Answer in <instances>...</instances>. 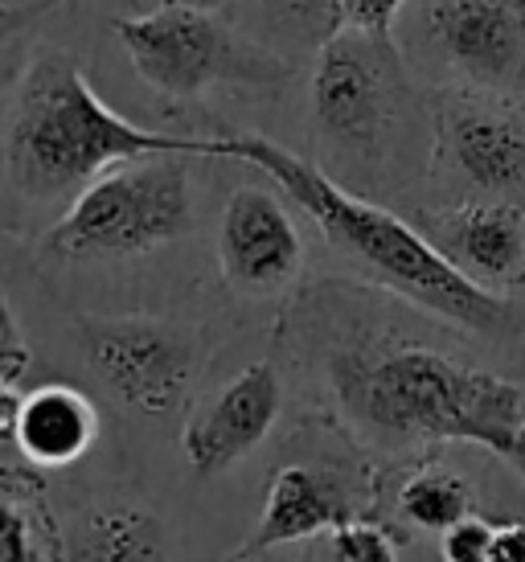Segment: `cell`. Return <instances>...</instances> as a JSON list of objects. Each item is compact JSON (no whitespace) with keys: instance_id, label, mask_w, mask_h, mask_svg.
Listing matches in <instances>:
<instances>
[{"instance_id":"10","label":"cell","mask_w":525,"mask_h":562,"mask_svg":"<svg viewBox=\"0 0 525 562\" xmlns=\"http://www.w3.org/2000/svg\"><path fill=\"white\" fill-rule=\"evenodd\" d=\"M217 263L243 296L283 292L304 267V238L283 198L259 186L234 189L217 226Z\"/></svg>"},{"instance_id":"24","label":"cell","mask_w":525,"mask_h":562,"mask_svg":"<svg viewBox=\"0 0 525 562\" xmlns=\"http://www.w3.org/2000/svg\"><path fill=\"white\" fill-rule=\"evenodd\" d=\"M489 562H525V521L496 526L493 554H489Z\"/></svg>"},{"instance_id":"20","label":"cell","mask_w":525,"mask_h":562,"mask_svg":"<svg viewBox=\"0 0 525 562\" xmlns=\"http://www.w3.org/2000/svg\"><path fill=\"white\" fill-rule=\"evenodd\" d=\"M30 366H33V353H30V345H25V333L16 325V313H13V304H9V296L0 292V382L16 386L21 378L30 374Z\"/></svg>"},{"instance_id":"7","label":"cell","mask_w":525,"mask_h":562,"mask_svg":"<svg viewBox=\"0 0 525 562\" xmlns=\"http://www.w3.org/2000/svg\"><path fill=\"white\" fill-rule=\"evenodd\" d=\"M427 46L480 99H525V0H427Z\"/></svg>"},{"instance_id":"15","label":"cell","mask_w":525,"mask_h":562,"mask_svg":"<svg viewBox=\"0 0 525 562\" xmlns=\"http://www.w3.org/2000/svg\"><path fill=\"white\" fill-rule=\"evenodd\" d=\"M63 562H169V533L144 505H91L70 521Z\"/></svg>"},{"instance_id":"12","label":"cell","mask_w":525,"mask_h":562,"mask_svg":"<svg viewBox=\"0 0 525 562\" xmlns=\"http://www.w3.org/2000/svg\"><path fill=\"white\" fill-rule=\"evenodd\" d=\"M415 226L480 288L505 296L525 283V205L460 202L448 210H418Z\"/></svg>"},{"instance_id":"19","label":"cell","mask_w":525,"mask_h":562,"mask_svg":"<svg viewBox=\"0 0 525 562\" xmlns=\"http://www.w3.org/2000/svg\"><path fill=\"white\" fill-rule=\"evenodd\" d=\"M321 562H399V554L387 530H378L370 521H349L337 533H328Z\"/></svg>"},{"instance_id":"13","label":"cell","mask_w":525,"mask_h":562,"mask_svg":"<svg viewBox=\"0 0 525 562\" xmlns=\"http://www.w3.org/2000/svg\"><path fill=\"white\" fill-rule=\"evenodd\" d=\"M349 521H354V505H349L345 484L333 472L316 469V464H283L271 476L267 505L259 514V530L243 547V559L259 554V550L309 542L321 533H337Z\"/></svg>"},{"instance_id":"6","label":"cell","mask_w":525,"mask_h":562,"mask_svg":"<svg viewBox=\"0 0 525 562\" xmlns=\"http://www.w3.org/2000/svg\"><path fill=\"white\" fill-rule=\"evenodd\" d=\"M193 226V186L181 157L127 160L103 172L49 226L58 259H124L181 238Z\"/></svg>"},{"instance_id":"23","label":"cell","mask_w":525,"mask_h":562,"mask_svg":"<svg viewBox=\"0 0 525 562\" xmlns=\"http://www.w3.org/2000/svg\"><path fill=\"white\" fill-rule=\"evenodd\" d=\"M63 0H33V4H0V49L16 46V37L30 30L37 16H46Z\"/></svg>"},{"instance_id":"27","label":"cell","mask_w":525,"mask_h":562,"mask_svg":"<svg viewBox=\"0 0 525 562\" xmlns=\"http://www.w3.org/2000/svg\"><path fill=\"white\" fill-rule=\"evenodd\" d=\"M505 464H513V472L525 481V427H522V436L513 439V448L505 452Z\"/></svg>"},{"instance_id":"3","label":"cell","mask_w":525,"mask_h":562,"mask_svg":"<svg viewBox=\"0 0 525 562\" xmlns=\"http://www.w3.org/2000/svg\"><path fill=\"white\" fill-rule=\"evenodd\" d=\"M148 157H217V140L165 136L115 115L63 49L25 66L0 132V193L37 210L75 205L99 172Z\"/></svg>"},{"instance_id":"22","label":"cell","mask_w":525,"mask_h":562,"mask_svg":"<svg viewBox=\"0 0 525 562\" xmlns=\"http://www.w3.org/2000/svg\"><path fill=\"white\" fill-rule=\"evenodd\" d=\"M402 4H406V0H340V21H345L349 30L390 37L394 16L402 13Z\"/></svg>"},{"instance_id":"5","label":"cell","mask_w":525,"mask_h":562,"mask_svg":"<svg viewBox=\"0 0 525 562\" xmlns=\"http://www.w3.org/2000/svg\"><path fill=\"white\" fill-rule=\"evenodd\" d=\"M316 136L354 165H382L415 108L411 75L390 37L345 30L316 49L309 82Z\"/></svg>"},{"instance_id":"25","label":"cell","mask_w":525,"mask_h":562,"mask_svg":"<svg viewBox=\"0 0 525 562\" xmlns=\"http://www.w3.org/2000/svg\"><path fill=\"white\" fill-rule=\"evenodd\" d=\"M21 398H25V394H16V386L0 382V439L13 436L16 415H21Z\"/></svg>"},{"instance_id":"9","label":"cell","mask_w":525,"mask_h":562,"mask_svg":"<svg viewBox=\"0 0 525 562\" xmlns=\"http://www.w3.org/2000/svg\"><path fill=\"white\" fill-rule=\"evenodd\" d=\"M435 169L489 202L525 205V115L501 99L444 94L432 111Z\"/></svg>"},{"instance_id":"1","label":"cell","mask_w":525,"mask_h":562,"mask_svg":"<svg viewBox=\"0 0 525 562\" xmlns=\"http://www.w3.org/2000/svg\"><path fill=\"white\" fill-rule=\"evenodd\" d=\"M304 325L321 337L325 382L345 419L387 448L480 443L505 460L525 427V394L510 378L451 358L435 345L354 328L337 283L304 296Z\"/></svg>"},{"instance_id":"17","label":"cell","mask_w":525,"mask_h":562,"mask_svg":"<svg viewBox=\"0 0 525 562\" xmlns=\"http://www.w3.org/2000/svg\"><path fill=\"white\" fill-rule=\"evenodd\" d=\"M0 562H54L46 547V517L33 514L21 488L0 481Z\"/></svg>"},{"instance_id":"2","label":"cell","mask_w":525,"mask_h":562,"mask_svg":"<svg viewBox=\"0 0 525 562\" xmlns=\"http://www.w3.org/2000/svg\"><path fill=\"white\" fill-rule=\"evenodd\" d=\"M214 140L217 157L243 160L250 169L267 172L321 226V235L345 259H354L361 271H370L387 292L463 328V333H472L480 341L525 353L522 300H510L472 283L439 255V247L415 222L399 218L394 210L370 202V198H357L354 189L337 186L321 165L295 157L267 136L234 132V136H214Z\"/></svg>"},{"instance_id":"4","label":"cell","mask_w":525,"mask_h":562,"mask_svg":"<svg viewBox=\"0 0 525 562\" xmlns=\"http://www.w3.org/2000/svg\"><path fill=\"white\" fill-rule=\"evenodd\" d=\"M115 37L144 87L165 99H193L210 87L279 91L292 82V63L250 42L222 13L201 4H165L144 16H120Z\"/></svg>"},{"instance_id":"26","label":"cell","mask_w":525,"mask_h":562,"mask_svg":"<svg viewBox=\"0 0 525 562\" xmlns=\"http://www.w3.org/2000/svg\"><path fill=\"white\" fill-rule=\"evenodd\" d=\"M21 75H25V66H21V42H16V46H9L0 54V94L9 91V87H16Z\"/></svg>"},{"instance_id":"18","label":"cell","mask_w":525,"mask_h":562,"mask_svg":"<svg viewBox=\"0 0 525 562\" xmlns=\"http://www.w3.org/2000/svg\"><path fill=\"white\" fill-rule=\"evenodd\" d=\"M267 13L283 33H292L309 46H325L333 42L345 21H340V0H262Z\"/></svg>"},{"instance_id":"21","label":"cell","mask_w":525,"mask_h":562,"mask_svg":"<svg viewBox=\"0 0 525 562\" xmlns=\"http://www.w3.org/2000/svg\"><path fill=\"white\" fill-rule=\"evenodd\" d=\"M493 538L496 526H489L484 517H468L460 526H451L444 533V562H489L493 554Z\"/></svg>"},{"instance_id":"11","label":"cell","mask_w":525,"mask_h":562,"mask_svg":"<svg viewBox=\"0 0 525 562\" xmlns=\"http://www.w3.org/2000/svg\"><path fill=\"white\" fill-rule=\"evenodd\" d=\"M283 411V382L271 361H250L238 374L189 415L181 431L189 469L198 476H222L243 456H250L271 436Z\"/></svg>"},{"instance_id":"16","label":"cell","mask_w":525,"mask_h":562,"mask_svg":"<svg viewBox=\"0 0 525 562\" xmlns=\"http://www.w3.org/2000/svg\"><path fill=\"white\" fill-rule=\"evenodd\" d=\"M399 509L411 526L444 538L451 526L472 517V488H468L463 476H456L448 469H423L402 484Z\"/></svg>"},{"instance_id":"8","label":"cell","mask_w":525,"mask_h":562,"mask_svg":"<svg viewBox=\"0 0 525 562\" xmlns=\"http://www.w3.org/2000/svg\"><path fill=\"white\" fill-rule=\"evenodd\" d=\"M82 345L99 382L139 415L177 411L198 374L189 333L148 316L82 321Z\"/></svg>"},{"instance_id":"14","label":"cell","mask_w":525,"mask_h":562,"mask_svg":"<svg viewBox=\"0 0 525 562\" xmlns=\"http://www.w3.org/2000/svg\"><path fill=\"white\" fill-rule=\"evenodd\" d=\"M94 436H99L94 406L75 386L49 382V386H37L33 394L21 398L13 439L30 464H42V469L78 464L91 452Z\"/></svg>"}]
</instances>
